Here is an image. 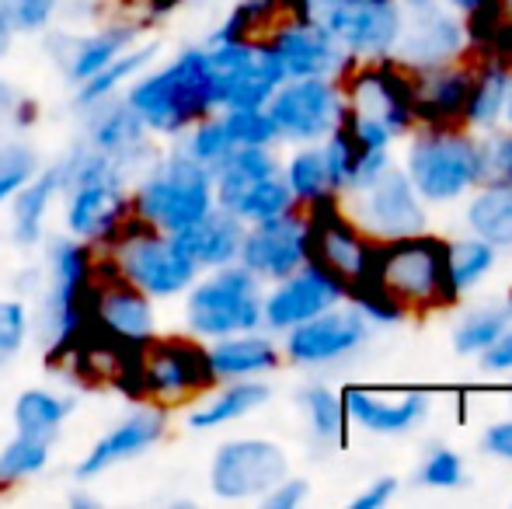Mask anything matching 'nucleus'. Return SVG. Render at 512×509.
Returning a JSON list of instances; mask_svg holds the SVG:
<instances>
[{
  "label": "nucleus",
  "mask_w": 512,
  "mask_h": 509,
  "mask_svg": "<svg viewBox=\"0 0 512 509\" xmlns=\"http://www.w3.org/2000/svg\"><path fill=\"white\" fill-rule=\"evenodd\" d=\"M42 258V286L32 300L35 311V342L49 367L63 370L74 349L88 335V300L91 286L102 269L98 248L53 231L39 248Z\"/></svg>",
  "instance_id": "obj_1"
},
{
  "label": "nucleus",
  "mask_w": 512,
  "mask_h": 509,
  "mask_svg": "<svg viewBox=\"0 0 512 509\" xmlns=\"http://www.w3.org/2000/svg\"><path fill=\"white\" fill-rule=\"evenodd\" d=\"M56 161L63 168V192L56 210L60 231L102 252L133 217L129 210L133 175L84 140H74L63 154H56Z\"/></svg>",
  "instance_id": "obj_2"
},
{
  "label": "nucleus",
  "mask_w": 512,
  "mask_h": 509,
  "mask_svg": "<svg viewBox=\"0 0 512 509\" xmlns=\"http://www.w3.org/2000/svg\"><path fill=\"white\" fill-rule=\"evenodd\" d=\"M122 102L140 116L154 140H178L192 123L216 112L213 81H209L206 46L192 42L161 60L157 56L140 77L126 88Z\"/></svg>",
  "instance_id": "obj_3"
},
{
  "label": "nucleus",
  "mask_w": 512,
  "mask_h": 509,
  "mask_svg": "<svg viewBox=\"0 0 512 509\" xmlns=\"http://www.w3.org/2000/svg\"><path fill=\"white\" fill-rule=\"evenodd\" d=\"M216 206L213 171L192 161L178 143L161 147L129 185V210L157 231L178 234Z\"/></svg>",
  "instance_id": "obj_4"
},
{
  "label": "nucleus",
  "mask_w": 512,
  "mask_h": 509,
  "mask_svg": "<svg viewBox=\"0 0 512 509\" xmlns=\"http://www.w3.org/2000/svg\"><path fill=\"white\" fill-rule=\"evenodd\" d=\"M213 384L216 374L209 367L206 342H199L189 332L154 335L115 381L129 401H150L168 412H182Z\"/></svg>",
  "instance_id": "obj_5"
},
{
  "label": "nucleus",
  "mask_w": 512,
  "mask_h": 509,
  "mask_svg": "<svg viewBox=\"0 0 512 509\" xmlns=\"http://www.w3.org/2000/svg\"><path fill=\"white\" fill-rule=\"evenodd\" d=\"M98 255H102V265L108 272L140 286L157 304L182 300L185 290L199 276V269L178 248L175 234L157 231V227L143 224L140 217H129L122 231Z\"/></svg>",
  "instance_id": "obj_6"
},
{
  "label": "nucleus",
  "mask_w": 512,
  "mask_h": 509,
  "mask_svg": "<svg viewBox=\"0 0 512 509\" xmlns=\"http://www.w3.org/2000/svg\"><path fill=\"white\" fill-rule=\"evenodd\" d=\"M265 283L241 262L199 272L182 297V325L199 342L262 328Z\"/></svg>",
  "instance_id": "obj_7"
},
{
  "label": "nucleus",
  "mask_w": 512,
  "mask_h": 509,
  "mask_svg": "<svg viewBox=\"0 0 512 509\" xmlns=\"http://www.w3.org/2000/svg\"><path fill=\"white\" fill-rule=\"evenodd\" d=\"M373 272L408 314L439 311V307H453L460 300V293L450 283V272H446V241L425 231L377 241Z\"/></svg>",
  "instance_id": "obj_8"
},
{
  "label": "nucleus",
  "mask_w": 512,
  "mask_h": 509,
  "mask_svg": "<svg viewBox=\"0 0 512 509\" xmlns=\"http://www.w3.org/2000/svg\"><path fill=\"white\" fill-rule=\"evenodd\" d=\"M408 182L422 203H453L478 189V140L460 126H422L408 147Z\"/></svg>",
  "instance_id": "obj_9"
},
{
  "label": "nucleus",
  "mask_w": 512,
  "mask_h": 509,
  "mask_svg": "<svg viewBox=\"0 0 512 509\" xmlns=\"http://www.w3.org/2000/svg\"><path fill=\"white\" fill-rule=\"evenodd\" d=\"M213 189L216 206L241 224H258V220L297 210L276 147H237L213 171Z\"/></svg>",
  "instance_id": "obj_10"
},
{
  "label": "nucleus",
  "mask_w": 512,
  "mask_h": 509,
  "mask_svg": "<svg viewBox=\"0 0 512 509\" xmlns=\"http://www.w3.org/2000/svg\"><path fill=\"white\" fill-rule=\"evenodd\" d=\"M216 109H262L286 81L265 39H203Z\"/></svg>",
  "instance_id": "obj_11"
},
{
  "label": "nucleus",
  "mask_w": 512,
  "mask_h": 509,
  "mask_svg": "<svg viewBox=\"0 0 512 509\" xmlns=\"http://www.w3.org/2000/svg\"><path fill=\"white\" fill-rule=\"evenodd\" d=\"M154 335H161V311L157 300L147 297L140 286L126 283L122 276L98 269L88 300V335L115 353H140Z\"/></svg>",
  "instance_id": "obj_12"
},
{
  "label": "nucleus",
  "mask_w": 512,
  "mask_h": 509,
  "mask_svg": "<svg viewBox=\"0 0 512 509\" xmlns=\"http://www.w3.org/2000/svg\"><path fill=\"white\" fill-rule=\"evenodd\" d=\"M140 39H147V28L119 11L105 14L102 21H91V25H63L60 21L46 35H39L42 53L49 56L53 70L70 88L81 84L84 77L98 74L105 63H112Z\"/></svg>",
  "instance_id": "obj_13"
},
{
  "label": "nucleus",
  "mask_w": 512,
  "mask_h": 509,
  "mask_svg": "<svg viewBox=\"0 0 512 509\" xmlns=\"http://www.w3.org/2000/svg\"><path fill=\"white\" fill-rule=\"evenodd\" d=\"M290 475V457L269 436H230L216 443L206 468L209 496L220 503H258L279 478Z\"/></svg>",
  "instance_id": "obj_14"
},
{
  "label": "nucleus",
  "mask_w": 512,
  "mask_h": 509,
  "mask_svg": "<svg viewBox=\"0 0 512 509\" xmlns=\"http://www.w3.org/2000/svg\"><path fill=\"white\" fill-rule=\"evenodd\" d=\"M304 213H307V262L331 272L345 286V300H349L352 286L366 283L373 276L377 241L359 231V224L345 213L338 196L321 199V203L307 206Z\"/></svg>",
  "instance_id": "obj_15"
},
{
  "label": "nucleus",
  "mask_w": 512,
  "mask_h": 509,
  "mask_svg": "<svg viewBox=\"0 0 512 509\" xmlns=\"http://www.w3.org/2000/svg\"><path fill=\"white\" fill-rule=\"evenodd\" d=\"M171 433V412L150 401H133L115 422H108L102 433L91 440V447L77 457L74 482H91L126 468V464L147 457L154 447H161Z\"/></svg>",
  "instance_id": "obj_16"
},
{
  "label": "nucleus",
  "mask_w": 512,
  "mask_h": 509,
  "mask_svg": "<svg viewBox=\"0 0 512 509\" xmlns=\"http://www.w3.org/2000/svg\"><path fill=\"white\" fill-rule=\"evenodd\" d=\"M304 14L324 25L356 60H384L405 25L401 0H304Z\"/></svg>",
  "instance_id": "obj_17"
},
{
  "label": "nucleus",
  "mask_w": 512,
  "mask_h": 509,
  "mask_svg": "<svg viewBox=\"0 0 512 509\" xmlns=\"http://www.w3.org/2000/svg\"><path fill=\"white\" fill-rule=\"evenodd\" d=\"M279 143H321L345 116V91L335 77H286L269 98Z\"/></svg>",
  "instance_id": "obj_18"
},
{
  "label": "nucleus",
  "mask_w": 512,
  "mask_h": 509,
  "mask_svg": "<svg viewBox=\"0 0 512 509\" xmlns=\"http://www.w3.org/2000/svg\"><path fill=\"white\" fill-rule=\"evenodd\" d=\"M342 91H345V116L373 119V123L391 129L394 140L415 126V112H411V74L405 67H398L391 56L356 63L342 77Z\"/></svg>",
  "instance_id": "obj_19"
},
{
  "label": "nucleus",
  "mask_w": 512,
  "mask_h": 509,
  "mask_svg": "<svg viewBox=\"0 0 512 509\" xmlns=\"http://www.w3.org/2000/svg\"><path fill=\"white\" fill-rule=\"evenodd\" d=\"M349 196H352V210L345 213L373 241H394V238H408V234H422L425 224H429L425 203L418 199L415 185L394 164H387L366 189L349 192Z\"/></svg>",
  "instance_id": "obj_20"
},
{
  "label": "nucleus",
  "mask_w": 512,
  "mask_h": 509,
  "mask_svg": "<svg viewBox=\"0 0 512 509\" xmlns=\"http://www.w3.org/2000/svg\"><path fill=\"white\" fill-rule=\"evenodd\" d=\"M279 339H283L279 342L283 360H290L293 367H331V363L349 360L352 353H359L366 346L370 321L363 318V311L356 304L345 307L342 300V304L321 311L317 318L290 328Z\"/></svg>",
  "instance_id": "obj_21"
},
{
  "label": "nucleus",
  "mask_w": 512,
  "mask_h": 509,
  "mask_svg": "<svg viewBox=\"0 0 512 509\" xmlns=\"http://www.w3.org/2000/svg\"><path fill=\"white\" fill-rule=\"evenodd\" d=\"M262 39L269 42L276 60L283 63L286 77H335V81H342L359 63L328 28L310 18L283 14Z\"/></svg>",
  "instance_id": "obj_22"
},
{
  "label": "nucleus",
  "mask_w": 512,
  "mask_h": 509,
  "mask_svg": "<svg viewBox=\"0 0 512 509\" xmlns=\"http://www.w3.org/2000/svg\"><path fill=\"white\" fill-rule=\"evenodd\" d=\"M342 300L345 286L321 265L304 262L297 272H290L279 283H269V290L262 293V328L272 335H286L290 328L304 325Z\"/></svg>",
  "instance_id": "obj_23"
},
{
  "label": "nucleus",
  "mask_w": 512,
  "mask_h": 509,
  "mask_svg": "<svg viewBox=\"0 0 512 509\" xmlns=\"http://www.w3.org/2000/svg\"><path fill=\"white\" fill-rule=\"evenodd\" d=\"M237 262L248 272H255L265 286L297 272L307 262V213L297 206V210H286L279 217L248 224Z\"/></svg>",
  "instance_id": "obj_24"
},
{
  "label": "nucleus",
  "mask_w": 512,
  "mask_h": 509,
  "mask_svg": "<svg viewBox=\"0 0 512 509\" xmlns=\"http://www.w3.org/2000/svg\"><path fill=\"white\" fill-rule=\"evenodd\" d=\"M464 49H467L464 21L453 18L443 7L425 4V7H408V18L391 49V60L411 74V70H429L460 60Z\"/></svg>",
  "instance_id": "obj_25"
},
{
  "label": "nucleus",
  "mask_w": 512,
  "mask_h": 509,
  "mask_svg": "<svg viewBox=\"0 0 512 509\" xmlns=\"http://www.w3.org/2000/svg\"><path fill=\"white\" fill-rule=\"evenodd\" d=\"M77 140H84L88 147L119 161L129 175H136L161 150V140L150 136V129L140 123V116L122 98H112V102L81 112V136Z\"/></svg>",
  "instance_id": "obj_26"
},
{
  "label": "nucleus",
  "mask_w": 512,
  "mask_h": 509,
  "mask_svg": "<svg viewBox=\"0 0 512 509\" xmlns=\"http://www.w3.org/2000/svg\"><path fill=\"white\" fill-rule=\"evenodd\" d=\"M60 192H63V168L60 161H46L39 175L7 203L4 210V238L18 252H39L46 238L53 234V220L60 210Z\"/></svg>",
  "instance_id": "obj_27"
},
{
  "label": "nucleus",
  "mask_w": 512,
  "mask_h": 509,
  "mask_svg": "<svg viewBox=\"0 0 512 509\" xmlns=\"http://www.w3.org/2000/svg\"><path fill=\"white\" fill-rule=\"evenodd\" d=\"M269 401H272V384L265 377H255V381H216L192 405L182 408V426L199 436L220 433V429L262 412Z\"/></svg>",
  "instance_id": "obj_28"
},
{
  "label": "nucleus",
  "mask_w": 512,
  "mask_h": 509,
  "mask_svg": "<svg viewBox=\"0 0 512 509\" xmlns=\"http://www.w3.org/2000/svg\"><path fill=\"white\" fill-rule=\"evenodd\" d=\"M474 67L453 60L443 67L411 70V112L418 126H464V105Z\"/></svg>",
  "instance_id": "obj_29"
},
{
  "label": "nucleus",
  "mask_w": 512,
  "mask_h": 509,
  "mask_svg": "<svg viewBox=\"0 0 512 509\" xmlns=\"http://www.w3.org/2000/svg\"><path fill=\"white\" fill-rule=\"evenodd\" d=\"M342 405H345V419L356 422L366 433L401 436L411 433L429 415V394L425 391L377 394V391H366V387H345Z\"/></svg>",
  "instance_id": "obj_30"
},
{
  "label": "nucleus",
  "mask_w": 512,
  "mask_h": 509,
  "mask_svg": "<svg viewBox=\"0 0 512 509\" xmlns=\"http://www.w3.org/2000/svg\"><path fill=\"white\" fill-rule=\"evenodd\" d=\"M206 353L216 381H255V377H272L283 367L279 335L265 332V328L213 339L206 342Z\"/></svg>",
  "instance_id": "obj_31"
},
{
  "label": "nucleus",
  "mask_w": 512,
  "mask_h": 509,
  "mask_svg": "<svg viewBox=\"0 0 512 509\" xmlns=\"http://www.w3.org/2000/svg\"><path fill=\"white\" fill-rule=\"evenodd\" d=\"M161 56V39H140L136 46H129L122 56H115L112 63H105L98 74L84 77L81 84H74L70 88V109L81 116V112L95 109V105H105L112 102V98H122L126 95V88L136 81V77L143 74V70L150 67V63Z\"/></svg>",
  "instance_id": "obj_32"
},
{
  "label": "nucleus",
  "mask_w": 512,
  "mask_h": 509,
  "mask_svg": "<svg viewBox=\"0 0 512 509\" xmlns=\"http://www.w3.org/2000/svg\"><path fill=\"white\" fill-rule=\"evenodd\" d=\"M244 231H248V224H241V220L230 217L227 210L213 206L203 220H196L192 227L178 231L175 241L199 272H209V269H220V265L237 262Z\"/></svg>",
  "instance_id": "obj_33"
},
{
  "label": "nucleus",
  "mask_w": 512,
  "mask_h": 509,
  "mask_svg": "<svg viewBox=\"0 0 512 509\" xmlns=\"http://www.w3.org/2000/svg\"><path fill=\"white\" fill-rule=\"evenodd\" d=\"M77 412L74 391H63L53 384H32L21 387L11 401V426L14 433L39 436V440L56 443L63 436V429L70 426Z\"/></svg>",
  "instance_id": "obj_34"
},
{
  "label": "nucleus",
  "mask_w": 512,
  "mask_h": 509,
  "mask_svg": "<svg viewBox=\"0 0 512 509\" xmlns=\"http://www.w3.org/2000/svg\"><path fill=\"white\" fill-rule=\"evenodd\" d=\"M512 81V60L502 53H488L474 67L471 91L464 105V126L467 129H495L506 116V98Z\"/></svg>",
  "instance_id": "obj_35"
},
{
  "label": "nucleus",
  "mask_w": 512,
  "mask_h": 509,
  "mask_svg": "<svg viewBox=\"0 0 512 509\" xmlns=\"http://www.w3.org/2000/svg\"><path fill=\"white\" fill-rule=\"evenodd\" d=\"M467 227L495 252L512 248V182H481L467 203Z\"/></svg>",
  "instance_id": "obj_36"
},
{
  "label": "nucleus",
  "mask_w": 512,
  "mask_h": 509,
  "mask_svg": "<svg viewBox=\"0 0 512 509\" xmlns=\"http://www.w3.org/2000/svg\"><path fill=\"white\" fill-rule=\"evenodd\" d=\"M49 464H53V443L28 433H11L0 443V492L35 482L46 475Z\"/></svg>",
  "instance_id": "obj_37"
},
{
  "label": "nucleus",
  "mask_w": 512,
  "mask_h": 509,
  "mask_svg": "<svg viewBox=\"0 0 512 509\" xmlns=\"http://www.w3.org/2000/svg\"><path fill=\"white\" fill-rule=\"evenodd\" d=\"M42 164L46 157L28 140V133H0V213L39 175Z\"/></svg>",
  "instance_id": "obj_38"
},
{
  "label": "nucleus",
  "mask_w": 512,
  "mask_h": 509,
  "mask_svg": "<svg viewBox=\"0 0 512 509\" xmlns=\"http://www.w3.org/2000/svg\"><path fill=\"white\" fill-rule=\"evenodd\" d=\"M297 405L307 419V429L321 447H331V443H342L345 440V405H342V394L331 391L328 384H307L297 391Z\"/></svg>",
  "instance_id": "obj_39"
},
{
  "label": "nucleus",
  "mask_w": 512,
  "mask_h": 509,
  "mask_svg": "<svg viewBox=\"0 0 512 509\" xmlns=\"http://www.w3.org/2000/svg\"><path fill=\"white\" fill-rule=\"evenodd\" d=\"M512 328V304L499 300V304H485L467 311L453 328V353L457 356H481L502 332Z\"/></svg>",
  "instance_id": "obj_40"
},
{
  "label": "nucleus",
  "mask_w": 512,
  "mask_h": 509,
  "mask_svg": "<svg viewBox=\"0 0 512 509\" xmlns=\"http://www.w3.org/2000/svg\"><path fill=\"white\" fill-rule=\"evenodd\" d=\"M283 178H286V185H290V196L300 210L335 196V192L328 189V171H324V157L317 143H304V147L293 150L290 161L283 164Z\"/></svg>",
  "instance_id": "obj_41"
},
{
  "label": "nucleus",
  "mask_w": 512,
  "mask_h": 509,
  "mask_svg": "<svg viewBox=\"0 0 512 509\" xmlns=\"http://www.w3.org/2000/svg\"><path fill=\"white\" fill-rule=\"evenodd\" d=\"M495 269V248L481 241L478 234L460 241H446V272H450L453 290L464 297L471 286H478Z\"/></svg>",
  "instance_id": "obj_42"
},
{
  "label": "nucleus",
  "mask_w": 512,
  "mask_h": 509,
  "mask_svg": "<svg viewBox=\"0 0 512 509\" xmlns=\"http://www.w3.org/2000/svg\"><path fill=\"white\" fill-rule=\"evenodd\" d=\"M35 342V311L25 297L4 293L0 297V370L11 367Z\"/></svg>",
  "instance_id": "obj_43"
},
{
  "label": "nucleus",
  "mask_w": 512,
  "mask_h": 509,
  "mask_svg": "<svg viewBox=\"0 0 512 509\" xmlns=\"http://www.w3.org/2000/svg\"><path fill=\"white\" fill-rule=\"evenodd\" d=\"M171 143H178L192 161H199L209 171H216L237 150L234 140L227 136V126H223V119H220V109L209 112V116H203L199 123H192L182 136H178V140H171Z\"/></svg>",
  "instance_id": "obj_44"
},
{
  "label": "nucleus",
  "mask_w": 512,
  "mask_h": 509,
  "mask_svg": "<svg viewBox=\"0 0 512 509\" xmlns=\"http://www.w3.org/2000/svg\"><path fill=\"white\" fill-rule=\"evenodd\" d=\"M279 18H283L279 0H237L206 39H262Z\"/></svg>",
  "instance_id": "obj_45"
},
{
  "label": "nucleus",
  "mask_w": 512,
  "mask_h": 509,
  "mask_svg": "<svg viewBox=\"0 0 512 509\" xmlns=\"http://www.w3.org/2000/svg\"><path fill=\"white\" fill-rule=\"evenodd\" d=\"M317 147H321L324 171H328V189L335 192V196H345V192L352 189V182H356V168H359V157H363V147H359V140L342 123L331 129Z\"/></svg>",
  "instance_id": "obj_46"
},
{
  "label": "nucleus",
  "mask_w": 512,
  "mask_h": 509,
  "mask_svg": "<svg viewBox=\"0 0 512 509\" xmlns=\"http://www.w3.org/2000/svg\"><path fill=\"white\" fill-rule=\"evenodd\" d=\"M63 4L67 0H0V14L18 39H39L53 25H60Z\"/></svg>",
  "instance_id": "obj_47"
},
{
  "label": "nucleus",
  "mask_w": 512,
  "mask_h": 509,
  "mask_svg": "<svg viewBox=\"0 0 512 509\" xmlns=\"http://www.w3.org/2000/svg\"><path fill=\"white\" fill-rule=\"evenodd\" d=\"M227 136L234 147H279V133L269 109H220Z\"/></svg>",
  "instance_id": "obj_48"
},
{
  "label": "nucleus",
  "mask_w": 512,
  "mask_h": 509,
  "mask_svg": "<svg viewBox=\"0 0 512 509\" xmlns=\"http://www.w3.org/2000/svg\"><path fill=\"white\" fill-rule=\"evenodd\" d=\"M39 116H42L39 98L21 91L0 70V133H32L39 126Z\"/></svg>",
  "instance_id": "obj_49"
},
{
  "label": "nucleus",
  "mask_w": 512,
  "mask_h": 509,
  "mask_svg": "<svg viewBox=\"0 0 512 509\" xmlns=\"http://www.w3.org/2000/svg\"><path fill=\"white\" fill-rule=\"evenodd\" d=\"M349 304H356L370 325H398V321L408 318L405 307H401L398 300H394L391 293L384 290V283L377 279V272H373L366 283L352 286V290H349Z\"/></svg>",
  "instance_id": "obj_50"
},
{
  "label": "nucleus",
  "mask_w": 512,
  "mask_h": 509,
  "mask_svg": "<svg viewBox=\"0 0 512 509\" xmlns=\"http://www.w3.org/2000/svg\"><path fill=\"white\" fill-rule=\"evenodd\" d=\"M485 140H478V171L481 182H512V133L485 129ZM478 182V185H481Z\"/></svg>",
  "instance_id": "obj_51"
},
{
  "label": "nucleus",
  "mask_w": 512,
  "mask_h": 509,
  "mask_svg": "<svg viewBox=\"0 0 512 509\" xmlns=\"http://www.w3.org/2000/svg\"><path fill=\"white\" fill-rule=\"evenodd\" d=\"M464 478V461L450 447H432L418 468V485H425V489H460Z\"/></svg>",
  "instance_id": "obj_52"
},
{
  "label": "nucleus",
  "mask_w": 512,
  "mask_h": 509,
  "mask_svg": "<svg viewBox=\"0 0 512 509\" xmlns=\"http://www.w3.org/2000/svg\"><path fill=\"white\" fill-rule=\"evenodd\" d=\"M310 499V482L307 478H279L276 485H272L269 492H265L258 503H262V509H300Z\"/></svg>",
  "instance_id": "obj_53"
},
{
  "label": "nucleus",
  "mask_w": 512,
  "mask_h": 509,
  "mask_svg": "<svg viewBox=\"0 0 512 509\" xmlns=\"http://www.w3.org/2000/svg\"><path fill=\"white\" fill-rule=\"evenodd\" d=\"M394 496H398V478H377V482H370L352 499V509H384Z\"/></svg>",
  "instance_id": "obj_54"
},
{
  "label": "nucleus",
  "mask_w": 512,
  "mask_h": 509,
  "mask_svg": "<svg viewBox=\"0 0 512 509\" xmlns=\"http://www.w3.org/2000/svg\"><path fill=\"white\" fill-rule=\"evenodd\" d=\"M481 370H488V374H509L512 370V328L502 332L499 339L481 353Z\"/></svg>",
  "instance_id": "obj_55"
},
{
  "label": "nucleus",
  "mask_w": 512,
  "mask_h": 509,
  "mask_svg": "<svg viewBox=\"0 0 512 509\" xmlns=\"http://www.w3.org/2000/svg\"><path fill=\"white\" fill-rule=\"evenodd\" d=\"M481 450L512 464V419H502V422H495V426H488L485 436H481Z\"/></svg>",
  "instance_id": "obj_56"
},
{
  "label": "nucleus",
  "mask_w": 512,
  "mask_h": 509,
  "mask_svg": "<svg viewBox=\"0 0 512 509\" xmlns=\"http://www.w3.org/2000/svg\"><path fill=\"white\" fill-rule=\"evenodd\" d=\"M387 164H391V150H363V157H359V168H356V182H352L349 192L366 189V185H370L373 178L387 168ZM349 192H345V196H349Z\"/></svg>",
  "instance_id": "obj_57"
},
{
  "label": "nucleus",
  "mask_w": 512,
  "mask_h": 509,
  "mask_svg": "<svg viewBox=\"0 0 512 509\" xmlns=\"http://www.w3.org/2000/svg\"><path fill=\"white\" fill-rule=\"evenodd\" d=\"M67 503L74 509H98L102 506V499L91 492V482H74V489L67 492Z\"/></svg>",
  "instance_id": "obj_58"
},
{
  "label": "nucleus",
  "mask_w": 512,
  "mask_h": 509,
  "mask_svg": "<svg viewBox=\"0 0 512 509\" xmlns=\"http://www.w3.org/2000/svg\"><path fill=\"white\" fill-rule=\"evenodd\" d=\"M14 42H18V35L11 32V25H7V18L0 14V63L7 60V56L14 53Z\"/></svg>",
  "instance_id": "obj_59"
},
{
  "label": "nucleus",
  "mask_w": 512,
  "mask_h": 509,
  "mask_svg": "<svg viewBox=\"0 0 512 509\" xmlns=\"http://www.w3.org/2000/svg\"><path fill=\"white\" fill-rule=\"evenodd\" d=\"M446 4H450V7H457V11H474V7H478V4H485V0H446Z\"/></svg>",
  "instance_id": "obj_60"
},
{
  "label": "nucleus",
  "mask_w": 512,
  "mask_h": 509,
  "mask_svg": "<svg viewBox=\"0 0 512 509\" xmlns=\"http://www.w3.org/2000/svg\"><path fill=\"white\" fill-rule=\"evenodd\" d=\"M509 123V133H512V81H509V98H506V116H502Z\"/></svg>",
  "instance_id": "obj_61"
},
{
  "label": "nucleus",
  "mask_w": 512,
  "mask_h": 509,
  "mask_svg": "<svg viewBox=\"0 0 512 509\" xmlns=\"http://www.w3.org/2000/svg\"><path fill=\"white\" fill-rule=\"evenodd\" d=\"M408 7H425V4H436V0H405Z\"/></svg>",
  "instance_id": "obj_62"
},
{
  "label": "nucleus",
  "mask_w": 512,
  "mask_h": 509,
  "mask_svg": "<svg viewBox=\"0 0 512 509\" xmlns=\"http://www.w3.org/2000/svg\"><path fill=\"white\" fill-rule=\"evenodd\" d=\"M182 4H209V0H182Z\"/></svg>",
  "instance_id": "obj_63"
},
{
  "label": "nucleus",
  "mask_w": 512,
  "mask_h": 509,
  "mask_svg": "<svg viewBox=\"0 0 512 509\" xmlns=\"http://www.w3.org/2000/svg\"><path fill=\"white\" fill-rule=\"evenodd\" d=\"M502 4H506V11H509V18H512V0H502Z\"/></svg>",
  "instance_id": "obj_64"
}]
</instances>
